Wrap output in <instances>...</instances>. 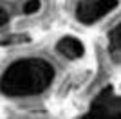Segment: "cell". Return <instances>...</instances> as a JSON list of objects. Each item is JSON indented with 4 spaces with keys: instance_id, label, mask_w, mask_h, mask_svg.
Wrapping results in <instances>:
<instances>
[{
    "instance_id": "cell-1",
    "label": "cell",
    "mask_w": 121,
    "mask_h": 119,
    "mask_svg": "<svg viewBox=\"0 0 121 119\" xmlns=\"http://www.w3.org/2000/svg\"><path fill=\"white\" fill-rule=\"evenodd\" d=\"M54 69L40 58H25L11 63L2 76V90L7 96L40 94L52 83Z\"/></svg>"
},
{
    "instance_id": "cell-2",
    "label": "cell",
    "mask_w": 121,
    "mask_h": 119,
    "mask_svg": "<svg viewBox=\"0 0 121 119\" xmlns=\"http://www.w3.org/2000/svg\"><path fill=\"white\" fill-rule=\"evenodd\" d=\"M117 7V0H81L76 5V18L85 25H91Z\"/></svg>"
},
{
    "instance_id": "cell-3",
    "label": "cell",
    "mask_w": 121,
    "mask_h": 119,
    "mask_svg": "<svg viewBox=\"0 0 121 119\" xmlns=\"http://www.w3.org/2000/svg\"><path fill=\"white\" fill-rule=\"evenodd\" d=\"M56 49H58V52H60L61 56H65V58H69V60H78L85 52L83 43H81L78 38H74V36L61 38L60 42H58V45H56Z\"/></svg>"
},
{
    "instance_id": "cell-4",
    "label": "cell",
    "mask_w": 121,
    "mask_h": 119,
    "mask_svg": "<svg viewBox=\"0 0 121 119\" xmlns=\"http://www.w3.org/2000/svg\"><path fill=\"white\" fill-rule=\"evenodd\" d=\"M83 119H121V108L116 105V101L105 105L98 99V103L94 105V108Z\"/></svg>"
},
{
    "instance_id": "cell-5",
    "label": "cell",
    "mask_w": 121,
    "mask_h": 119,
    "mask_svg": "<svg viewBox=\"0 0 121 119\" xmlns=\"http://www.w3.org/2000/svg\"><path fill=\"white\" fill-rule=\"evenodd\" d=\"M108 42H110V51L112 52H121V22L110 31Z\"/></svg>"
},
{
    "instance_id": "cell-6",
    "label": "cell",
    "mask_w": 121,
    "mask_h": 119,
    "mask_svg": "<svg viewBox=\"0 0 121 119\" xmlns=\"http://www.w3.org/2000/svg\"><path fill=\"white\" fill-rule=\"evenodd\" d=\"M40 0H27L24 4V7H22V13L24 15H33V13H36V11L40 9Z\"/></svg>"
},
{
    "instance_id": "cell-7",
    "label": "cell",
    "mask_w": 121,
    "mask_h": 119,
    "mask_svg": "<svg viewBox=\"0 0 121 119\" xmlns=\"http://www.w3.org/2000/svg\"><path fill=\"white\" fill-rule=\"evenodd\" d=\"M7 22H9V13H5V9H2V11H0V25L5 27Z\"/></svg>"
}]
</instances>
